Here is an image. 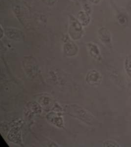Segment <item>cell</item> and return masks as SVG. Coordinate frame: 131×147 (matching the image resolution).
Masks as SVG:
<instances>
[{
	"label": "cell",
	"instance_id": "obj_1",
	"mask_svg": "<svg viewBox=\"0 0 131 147\" xmlns=\"http://www.w3.org/2000/svg\"><path fill=\"white\" fill-rule=\"evenodd\" d=\"M83 27L77 17L72 14L69 16L68 33L69 36L71 39L76 40L82 38L84 33Z\"/></svg>",
	"mask_w": 131,
	"mask_h": 147
},
{
	"label": "cell",
	"instance_id": "obj_2",
	"mask_svg": "<svg viewBox=\"0 0 131 147\" xmlns=\"http://www.w3.org/2000/svg\"><path fill=\"white\" fill-rule=\"evenodd\" d=\"M91 13L83 9L80 10L77 14V18L83 27H87L91 21Z\"/></svg>",
	"mask_w": 131,
	"mask_h": 147
},
{
	"label": "cell",
	"instance_id": "obj_3",
	"mask_svg": "<svg viewBox=\"0 0 131 147\" xmlns=\"http://www.w3.org/2000/svg\"><path fill=\"white\" fill-rule=\"evenodd\" d=\"M87 47L89 53L91 56L95 58L99 59L100 57V52L98 47L95 43L92 42L88 43Z\"/></svg>",
	"mask_w": 131,
	"mask_h": 147
},
{
	"label": "cell",
	"instance_id": "obj_4",
	"mask_svg": "<svg viewBox=\"0 0 131 147\" xmlns=\"http://www.w3.org/2000/svg\"><path fill=\"white\" fill-rule=\"evenodd\" d=\"M41 1L45 5L49 6L54 5L58 0H41Z\"/></svg>",
	"mask_w": 131,
	"mask_h": 147
},
{
	"label": "cell",
	"instance_id": "obj_5",
	"mask_svg": "<svg viewBox=\"0 0 131 147\" xmlns=\"http://www.w3.org/2000/svg\"><path fill=\"white\" fill-rule=\"evenodd\" d=\"M88 1L90 3L97 5V4L101 2V0H88Z\"/></svg>",
	"mask_w": 131,
	"mask_h": 147
},
{
	"label": "cell",
	"instance_id": "obj_6",
	"mask_svg": "<svg viewBox=\"0 0 131 147\" xmlns=\"http://www.w3.org/2000/svg\"><path fill=\"white\" fill-rule=\"evenodd\" d=\"M1 38L2 39L3 36H4V30L3 28L2 25H1Z\"/></svg>",
	"mask_w": 131,
	"mask_h": 147
},
{
	"label": "cell",
	"instance_id": "obj_7",
	"mask_svg": "<svg viewBox=\"0 0 131 147\" xmlns=\"http://www.w3.org/2000/svg\"><path fill=\"white\" fill-rule=\"evenodd\" d=\"M70 1H73V2H76V1H77L78 0H70Z\"/></svg>",
	"mask_w": 131,
	"mask_h": 147
}]
</instances>
